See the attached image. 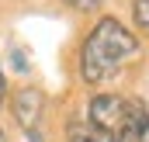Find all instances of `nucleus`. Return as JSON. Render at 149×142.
<instances>
[{"mask_svg":"<svg viewBox=\"0 0 149 142\" xmlns=\"http://www.w3.org/2000/svg\"><path fill=\"white\" fill-rule=\"evenodd\" d=\"M70 142H114V139H111V132H104L101 125H94L87 118V121H73L70 125Z\"/></svg>","mask_w":149,"mask_h":142,"instance_id":"nucleus-5","label":"nucleus"},{"mask_svg":"<svg viewBox=\"0 0 149 142\" xmlns=\"http://www.w3.org/2000/svg\"><path fill=\"white\" fill-rule=\"evenodd\" d=\"M0 142H7V139H3V132H0Z\"/></svg>","mask_w":149,"mask_h":142,"instance_id":"nucleus-9","label":"nucleus"},{"mask_svg":"<svg viewBox=\"0 0 149 142\" xmlns=\"http://www.w3.org/2000/svg\"><path fill=\"white\" fill-rule=\"evenodd\" d=\"M3 101H7V83H3V73H0V107H3Z\"/></svg>","mask_w":149,"mask_h":142,"instance_id":"nucleus-8","label":"nucleus"},{"mask_svg":"<svg viewBox=\"0 0 149 142\" xmlns=\"http://www.w3.org/2000/svg\"><path fill=\"white\" fill-rule=\"evenodd\" d=\"M135 21H139V28L149 31V0H135Z\"/></svg>","mask_w":149,"mask_h":142,"instance_id":"nucleus-6","label":"nucleus"},{"mask_svg":"<svg viewBox=\"0 0 149 142\" xmlns=\"http://www.w3.org/2000/svg\"><path fill=\"white\" fill-rule=\"evenodd\" d=\"M42 104H45V97H42L38 87H21V90L14 94V118H17V125L28 132L31 142H42V132H38Z\"/></svg>","mask_w":149,"mask_h":142,"instance_id":"nucleus-2","label":"nucleus"},{"mask_svg":"<svg viewBox=\"0 0 149 142\" xmlns=\"http://www.w3.org/2000/svg\"><path fill=\"white\" fill-rule=\"evenodd\" d=\"M139 56V42L128 28H121V21L104 17L94 24V31L83 42V52H80V70L87 83H104L111 80L114 73L121 70L125 63H132Z\"/></svg>","mask_w":149,"mask_h":142,"instance_id":"nucleus-1","label":"nucleus"},{"mask_svg":"<svg viewBox=\"0 0 149 142\" xmlns=\"http://www.w3.org/2000/svg\"><path fill=\"white\" fill-rule=\"evenodd\" d=\"M114 142H149V111L139 101H128L125 104V114L114 128Z\"/></svg>","mask_w":149,"mask_h":142,"instance_id":"nucleus-3","label":"nucleus"},{"mask_svg":"<svg viewBox=\"0 0 149 142\" xmlns=\"http://www.w3.org/2000/svg\"><path fill=\"white\" fill-rule=\"evenodd\" d=\"M63 3H70L73 10H94V7H97L101 0H63Z\"/></svg>","mask_w":149,"mask_h":142,"instance_id":"nucleus-7","label":"nucleus"},{"mask_svg":"<svg viewBox=\"0 0 149 142\" xmlns=\"http://www.w3.org/2000/svg\"><path fill=\"white\" fill-rule=\"evenodd\" d=\"M125 104H128V101H121V97H114V94H101V97L90 101V121L114 135V128H118V121H121V114H125Z\"/></svg>","mask_w":149,"mask_h":142,"instance_id":"nucleus-4","label":"nucleus"}]
</instances>
